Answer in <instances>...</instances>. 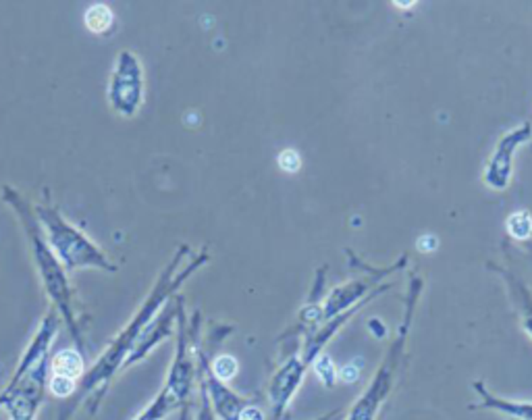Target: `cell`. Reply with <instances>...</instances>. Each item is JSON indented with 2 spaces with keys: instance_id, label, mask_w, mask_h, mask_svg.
Listing matches in <instances>:
<instances>
[{
  "instance_id": "obj_1",
  "label": "cell",
  "mask_w": 532,
  "mask_h": 420,
  "mask_svg": "<svg viewBox=\"0 0 532 420\" xmlns=\"http://www.w3.org/2000/svg\"><path fill=\"white\" fill-rule=\"evenodd\" d=\"M528 135H531V125L526 123L524 127L516 129V133H511V135H509L508 152H506V144H503V142L497 146L495 158H493V163H491V167H488V171H486V183H488V185L499 188V190L508 185L509 160H511V154H513V150H516L513 146H516V144H520V142H522V138L526 140Z\"/></svg>"
},
{
  "instance_id": "obj_2",
  "label": "cell",
  "mask_w": 532,
  "mask_h": 420,
  "mask_svg": "<svg viewBox=\"0 0 532 420\" xmlns=\"http://www.w3.org/2000/svg\"><path fill=\"white\" fill-rule=\"evenodd\" d=\"M304 374V367L302 364H290L285 367L283 371L279 372L272 381V389H270V396H272V408L277 410V414L281 416L285 406L290 404L291 396L295 394L297 385H300V379Z\"/></svg>"
},
{
  "instance_id": "obj_3",
  "label": "cell",
  "mask_w": 532,
  "mask_h": 420,
  "mask_svg": "<svg viewBox=\"0 0 532 420\" xmlns=\"http://www.w3.org/2000/svg\"><path fill=\"white\" fill-rule=\"evenodd\" d=\"M476 389L483 396V408L497 410V412H501L506 416H511V419L532 420V404H526V401H508V399L491 396L488 391H484L481 385H476Z\"/></svg>"
},
{
  "instance_id": "obj_4",
  "label": "cell",
  "mask_w": 532,
  "mask_h": 420,
  "mask_svg": "<svg viewBox=\"0 0 532 420\" xmlns=\"http://www.w3.org/2000/svg\"><path fill=\"white\" fill-rule=\"evenodd\" d=\"M52 367H54V372H56L58 377L75 379V377L81 374V358H79L77 352L67 349V352H61V354L54 358Z\"/></svg>"
},
{
  "instance_id": "obj_5",
  "label": "cell",
  "mask_w": 532,
  "mask_h": 420,
  "mask_svg": "<svg viewBox=\"0 0 532 420\" xmlns=\"http://www.w3.org/2000/svg\"><path fill=\"white\" fill-rule=\"evenodd\" d=\"M86 25L92 34H104L113 25V13L106 4H94L86 13Z\"/></svg>"
},
{
  "instance_id": "obj_6",
  "label": "cell",
  "mask_w": 532,
  "mask_h": 420,
  "mask_svg": "<svg viewBox=\"0 0 532 420\" xmlns=\"http://www.w3.org/2000/svg\"><path fill=\"white\" fill-rule=\"evenodd\" d=\"M511 292H513V297H516V302H518V308H520V312H522V322H524V329H526V333L532 335V296L531 292L524 287V285H520L516 279L511 281Z\"/></svg>"
},
{
  "instance_id": "obj_7",
  "label": "cell",
  "mask_w": 532,
  "mask_h": 420,
  "mask_svg": "<svg viewBox=\"0 0 532 420\" xmlns=\"http://www.w3.org/2000/svg\"><path fill=\"white\" fill-rule=\"evenodd\" d=\"M509 235L516 240H528L532 233V219L528 212H513L506 222Z\"/></svg>"
},
{
  "instance_id": "obj_8",
  "label": "cell",
  "mask_w": 532,
  "mask_h": 420,
  "mask_svg": "<svg viewBox=\"0 0 532 420\" xmlns=\"http://www.w3.org/2000/svg\"><path fill=\"white\" fill-rule=\"evenodd\" d=\"M237 372V360L231 358V356H220L215 360V374H217L220 381H229L233 379Z\"/></svg>"
},
{
  "instance_id": "obj_9",
  "label": "cell",
  "mask_w": 532,
  "mask_h": 420,
  "mask_svg": "<svg viewBox=\"0 0 532 420\" xmlns=\"http://www.w3.org/2000/svg\"><path fill=\"white\" fill-rule=\"evenodd\" d=\"M314 371L322 383H327V385H333V383H335V377H337V374H335V367H333V362H331L329 356H320V358H318V362L314 364Z\"/></svg>"
},
{
  "instance_id": "obj_10",
  "label": "cell",
  "mask_w": 532,
  "mask_h": 420,
  "mask_svg": "<svg viewBox=\"0 0 532 420\" xmlns=\"http://www.w3.org/2000/svg\"><path fill=\"white\" fill-rule=\"evenodd\" d=\"M277 163H279V167H281L283 171H287V173H295V171H300V167H302V158H300V154L291 148L283 150V152L279 154Z\"/></svg>"
},
{
  "instance_id": "obj_11",
  "label": "cell",
  "mask_w": 532,
  "mask_h": 420,
  "mask_svg": "<svg viewBox=\"0 0 532 420\" xmlns=\"http://www.w3.org/2000/svg\"><path fill=\"white\" fill-rule=\"evenodd\" d=\"M73 387H75V383H73V379H67V377H54L52 379V383H50V391L54 394V396L58 397H65L69 396L73 391Z\"/></svg>"
},
{
  "instance_id": "obj_12",
  "label": "cell",
  "mask_w": 532,
  "mask_h": 420,
  "mask_svg": "<svg viewBox=\"0 0 532 420\" xmlns=\"http://www.w3.org/2000/svg\"><path fill=\"white\" fill-rule=\"evenodd\" d=\"M358 367H345V369H341L339 372V379L343 381V383H354V381H358Z\"/></svg>"
},
{
  "instance_id": "obj_13",
  "label": "cell",
  "mask_w": 532,
  "mask_h": 420,
  "mask_svg": "<svg viewBox=\"0 0 532 420\" xmlns=\"http://www.w3.org/2000/svg\"><path fill=\"white\" fill-rule=\"evenodd\" d=\"M240 420H265L262 412L256 410V408H245L240 412Z\"/></svg>"
}]
</instances>
